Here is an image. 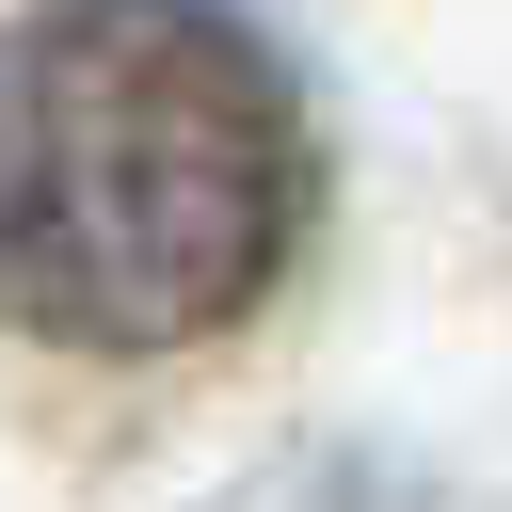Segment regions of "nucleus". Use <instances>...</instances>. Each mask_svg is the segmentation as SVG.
<instances>
[{"instance_id":"obj_1","label":"nucleus","mask_w":512,"mask_h":512,"mask_svg":"<svg viewBox=\"0 0 512 512\" xmlns=\"http://www.w3.org/2000/svg\"><path fill=\"white\" fill-rule=\"evenodd\" d=\"M304 240V96L240 16L0 32V320L48 352H192Z\"/></svg>"}]
</instances>
